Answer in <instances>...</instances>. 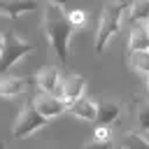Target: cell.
Here are the masks:
<instances>
[{"mask_svg": "<svg viewBox=\"0 0 149 149\" xmlns=\"http://www.w3.org/2000/svg\"><path fill=\"white\" fill-rule=\"evenodd\" d=\"M42 28L44 35L49 40V47L54 49L61 68L68 63V47H70V37L74 33V23L70 21L68 12L54 5H47L44 9V19H42Z\"/></svg>", "mask_w": 149, "mask_h": 149, "instance_id": "cell-1", "label": "cell"}, {"mask_svg": "<svg viewBox=\"0 0 149 149\" xmlns=\"http://www.w3.org/2000/svg\"><path fill=\"white\" fill-rule=\"evenodd\" d=\"M128 7L119 5V2H109L102 7V16H100V23H98V33H95V51L102 54L107 42L119 33L121 28V19H123V12Z\"/></svg>", "mask_w": 149, "mask_h": 149, "instance_id": "cell-2", "label": "cell"}, {"mask_svg": "<svg viewBox=\"0 0 149 149\" xmlns=\"http://www.w3.org/2000/svg\"><path fill=\"white\" fill-rule=\"evenodd\" d=\"M47 116L35 107V98H28L26 100V105H23V109L19 112V119L14 121V128H12V135L16 137V140H26V137H30L35 130H40V128H44L47 126Z\"/></svg>", "mask_w": 149, "mask_h": 149, "instance_id": "cell-3", "label": "cell"}, {"mask_svg": "<svg viewBox=\"0 0 149 149\" xmlns=\"http://www.w3.org/2000/svg\"><path fill=\"white\" fill-rule=\"evenodd\" d=\"M30 51H33V44H30L28 40L14 35L12 30H5V35H2V51H0V72L7 74L9 68H12L14 63H19V61H21L26 54H30Z\"/></svg>", "mask_w": 149, "mask_h": 149, "instance_id": "cell-4", "label": "cell"}, {"mask_svg": "<svg viewBox=\"0 0 149 149\" xmlns=\"http://www.w3.org/2000/svg\"><path fill=\"white\" fill-rule=\"evenodd\" d=\"M35 84H37V88H40V91L63 98L65 74H63V70H61V68H56V65H44V68H40V70H37V74H35Z\"/></svg>", "mask_w": 149, "mask_h": 149, "instance_id": "cell-5", "label": "cell"}, {"mask_svg": "<svg viewBox=\"0 0 149 149\" xmlns=\"http://www.w3.org/2000/svg\"><path fill=\"white\" fill-rule=\"evenodd\" d=\"M33 98H35V107H37L47 119H54V116H58V114H63V112L70 109V102H68V100H63V98H58V95H51V93H44V91L35 93Z\"/></svg>", "mask_w": 149, "mask_h": 149, "instance_id": "cell-6", "label": "cell"}, {"mask_svg": "<svg viewBox=\"0 0 149 149\" xmlns=\"http://www.w3.org/2000/svg\"><path fill=\"white\" fill-rule=\"evenodd\" d=\"M119 116H121V105L116 100H107V98L98 100V119H95L98 126H112L119 121Z\"/></svg>", "mask_w": 149, "mask_h": 149, "instance_id": "cell-7", "label": "cell"}, {"mask_svg": "<svg viewBox=\"0 0 149 149\" xmlns=\"http://www.w3.org/2000/svg\"><path fill=\"white\" fill-rule=\"evenodd\" d=\"M84 88H86V79L81 74H65V84H63V100L74 102L79 98H84Z\"/></svg>", "mask_w": 149, "mask_h": 149, "instance_id": "cell-8", "label": "cell"}, {"mask_svg": "<svg viewBox=\"0 0 149 149\" xmlns=\"http://www.w3.org/2000/svg\"><path fill=\"white\" fill-rule=\"evenodd\" d=\"M37 9V2L35 0H0V12L5 16H21V14H28V12H35Z\"/></svg>", "mask_w": 149, "mask_h": 149, "instance_id": "cell-9", "label": "cell"}, {"mask_svg": "<svg viewBox=\"0 0 149 149\" xmlns=\"http://www.w3.org/2000/svg\"><path fill=\"white\" fill-rule=\"evenodd\" d=\"M70 112H72L74 116L84 119V121H95V119H98V102L84 95V98L70 102Z\"/></svg>", "mask_w": 149, "mask_h": 149, "instance_id": "cell-10", "label": "cell"}, {"mask_svg": "<svg viewBox=\"0 0 149 149\" xmlns=\"http://www.w3.org/2000/svg\"><path fill=\"white\" fill-rule=\"evenodd\" d=\"M28 84H30V79H26V77H12V74H5L2 81H0V95H2V98H14V95L23 93Z\"/></svg>", "mask_w": 149, "mask_h": 149, "instance_id": "cell-11", "label": "cell"}, {"mask_svg": "<svg viewBox=\"0 0 149 149\" xmlns=\"http://www.w3.org/2000/svg\"><path fill=\"white\" fill-rule=\"evenodd\" d=\"M128 51H149V28L135 26L128 35Z\"/></svg>", "mask_w": 149, "mask_h": 149, "instance_id": "cell-12", "label": "cell"}, {"mask_svg": "<svg viewBox=\"0 0 149 149\" xmlns=\"http://www.w3.org/2000/svg\"><path fill=\"white\" fill-rule=\"evenodd\" d=\"M128 14H130V21H133V23L149 21V0H133Z\"/></svg>", "mask_w": 149, "mask_h": 149, "instance_id": "cell-13", "label": "cell"}, {"mask_svg": "<svg viewBox=\"0 0 149 149\" xmlns=\"http://www.w3.org/2000/svg\"><path fill=\"white\" fill-rule=\"evenodd\" d=\"M121 149H149V140L140 133H126L121 137Z\"/></svg>", "mask_w": 149, "mask_h": 149, "instance_id": "cell-14", "label": "cell"}, {"mask_svg": "<svg viewBox=\"0 0 149 149\" xmlns=\"http://www.w3.org/2000/svg\"><path fill=\"white\" fill-rule=\"evenodd\" d=\"M130 68L149 74V51H130Z\"/></svg>", "mask_w": 149, "mask_h": 149, "instance_id": "cell-15", "label": "cell"}, {"mask_svg": "<svg viewBox=\"0 0 149 149\" xmlns=\"http://www.w3.org/2000/svg\"><path fill=\"white\" fill-rule=\"evenodd\" d=\"M137 126L140 130H149V102H142L137 107Z\"/></svg>", "mask_w": 149, "mask_h": 149, "instance_id": "cell-16", "label": "cell"}, {"mask_svg": "<svg viewBox=\"0 0 149 149\" xmlns=\"http://www.w3.org/2000/svg\"><path fill=\"white\" fill-rule=\"evenodd\" d=\"M93 140H98V142H109V140H112L109 126H95V128H93Z\"/></svg>", "mask_w": 149, "mask_h": 149, "instance_id": "cell-17", "label": "cell"}, {"mask_svg": "<svg viewBox=\"0 0 149 149\" xmlns=\"http://www.w3.org/2000/svg\"><path fill=\"white\" fill-rule=\"evenodd\" d=\"M68 16H70V21L74 23V28H81V26L86 23V12H84V9H74V12H68Z\"/></svg>", "mask_w": 149, "mask_h": 149, "instance_id": "cell-18", "label": "cell"}, {"mask_svg": "<svg viewBox=\"0 0 149 149\" xmlns=\"http://www.w3.org/2000/svg\"><path fill=\"white\" fill-rule=\"evenodd\" d=\"M84 149H112V140L109 142H98V140H91V142H86V147Z\"/></svg>", "mask_w": 149, "mask_h": 149, "instance_id": "cell-19", "label": "cell"}, {"mask_svg": "<svg viewBox=\"0 0 149 149\" xmlns=\"http://www.w3.org/2000/svg\"><path fill=\"white\" fill-rule=\"evenodd\" d=\"M68 2H70V0H47V5H54V7H61V9H65Z\"/></svg>", "mask_w": 149, "mask_h": 149, "instance_id": "cell-20", "label": "cell"}, {"mask_svg": "<svg viewBox=\"0 0 149 149\" xmlns=\"http://www.w3.org/2000/svg\"><path fill=\"white\" fill-rule=\"evenodd\" d=\"M114 2H119V5H123V7H128V9H130V5H133L130 0H114Z\"/></svg>", "mask_w": 149, "mask_h": 149, "instance_id": "cell-21", "label": "cell"}, {"mask_svg": "<svg viewBox=\"0 0 149 149\" xmlns=\"http://www.w3.org/2000/svg\"><path fill=\"white\" fill-rule=\"evenodd\" d=\"M147 93H149V74H147Z\"/></svg>", "mask_w": 149, "mask_h": 149, "instance_id": "cell-22", "label": "cell"}, {"mask_svg": "<svg viewBox=\"0 0 149 149\" xmlns=\"http://www.w3.org/2000/svg\"><path fill=\"white\" fill-rule=\"evenodd\" d=\"M2 149H9V147H5V144H2Z\"/></svg>", "mask_w": 149, "mask_h": 149, "instance_id": "cell-23", "label": "cell"}, {"mask_svg": "<svg viewBox=\"0 0 149 149\" xmlns=\"http://www.w3.org/2000/svg\"><path fill=\"white\" fill-rule=\"evenodd\" d=\"M147 28H149V21H147Z\"/></svg>", "mask_w": 149, "mask_h": 149, "instance_id": "cell-24", "label": "cell"}]
</instances>
